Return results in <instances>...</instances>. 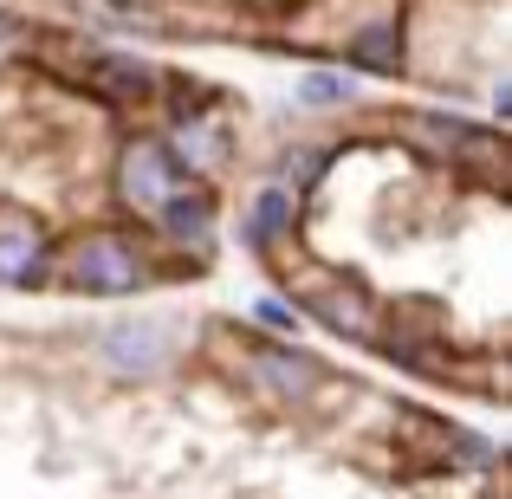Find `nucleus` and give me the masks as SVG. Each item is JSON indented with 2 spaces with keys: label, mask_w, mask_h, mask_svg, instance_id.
I'll list each match as a JSON object with an SVG mask.
<instances>
[{
  "label": "nucleus",
  "mask_w": 512,
  "mask_h": 499,
  "mask_svg": "<svg viewBox=\"0 0 512 499\" xmlns=\"http://www.w3.org/2000/svg\"><path fill=\"white\" fill-rule=\"evenodd\" d=\"M65 273H72V286H78V292L117 299V292H137L143 266H137V253H130L117 234H91V240H78V247H72Z\"/></svg>",
  "instance_id": "obj_1"
},
{
  "label": "nucleus",
  "mask_w": 512,
  "mask_h": 499,
  "mask_svg": "<svg viewBox=\"0 0 512 499\" xmlns=\"http://www.w3.org/2000/svg\"><path fill=\"white\" fill-rule=\"evenodd\" d=\"M163 337H169V325H156V318H117V325H104V337H98V357L124 376H150V370L169 363Z\"/></svg>",
  "instance_id": "obj_2"
},
{
  "label": "nucleus",
  "mask_w": 512,
  "mask_h": 499,
  "mask_svg": "<svg viewBox=\"0 0 512 499\" xmlns=\"http://www.w3.org/2000/svg\"><path fill=\"white\" fill-rule=\"evenodd\" d=\"M117 188H124L137 208H163V201L182 188V163L163 150V143H130L124 150V169H117Z\"/></svg>",
  "instance_id": "obj_3"
},
{
  "label": "nucleus",
  "mask_w": 512,
  "mask_h": 499,
  "mask_svg": "<svg viewBox=\"0 0 512 499\" xmlns=\"http://www.w3.org/2000/svg\"><path fill=\"white\" fill-rule=\"evenodd\" d=\"M286 221H292V195L286 188H266V195L247 208V240L253 247H273V240L286 234Z\"/></svg>",
  "instance_id": "obj_4"
},
{
  "label": "nucleus",
  "mask_w": 512,
  "mask_h": 499,
  "mask_svg": "<svg viewBox=\"0 0 512 499\" xmlns=\"http://www.w3.org/2000/svg\"><path fill=\"white\" fill-rule=\"evenodd\" d=\"M156 221H163L169 234H182V240H201L208 234V201H201L195 188H175L163 208H156Z\"/></svg>",
  "instance_id": "obj_5"
},
{
  "label": "nucleus",
  "mask_w": 512,
  "mask_h": 499,
  "mask_svg": "<svg viewBox=\"0 0 512 499\" xmlns=\"http://www.w3.org/2000/svg\"><path fill=\"white\" fill-rule=\"evenodd\" d=\"M299 104H312V111L357 104V78H344V72H305V78H299Z\"/></svg>",
  "instance_id": "obj_6"
},
{
  "label": "nucleus",
  "mask_w": 512,
  "mask_h": 499,
  "mask_svg": "<svg viewBox=\"0 0 512 499\" xmlns=\"http://www.w3.org/2000/svg\"><path fill=\"white\" fill-rule=\"evenodd\" d=\"M39 273V240L33 234H0V279H33Z\"/></svg>",
  "instance_id": "obj_7"
},
{
  "label": "nucleus",
  "mask_w": 512,
  "mask_h": 499,
  "mask_svg": "<svg viewBox=\"0 0 512 499\" xmlns=\"http://www.w3.org/2000/svg\"><path fill=\"white\" fill-rule=\"evenodd\" d=\"M98 78H104L111 91H124V98H143V91L156 85V78L143 72V65H130V59H98Z\"/></svg>",
  "instance_id": "obj_8"
},
{
  "label": "nucleus",
  "mask_w": 512,
  "mask_h": 499,
  "mask_svg": "<svg viewBox=\"0 0 512 499\" xmlns=\"http://www.w3.org/2000/svg\"><path fill=\"white\" fill-rule=\"evenodd\" d=\"M350 52H357L363 65H396V39H389V26H370V33H363Z\"/></svg>",
  "instance_id": "obj_9"
},
{
  "label": "nucleus",
  "mask_w": 512,
  "mask_h": 499,
  "mask_svg": "<svg viewBox=\"0 0 512 499\" xmlns=\"http://www.w3.org/2000/svg\"><path fill=\"white\" fill-rule=\"evenodd\" d=\"M260 376H266V383H279V389H305V383H312V363H279V357H266Z\"/></svg>",
  "instance_id": "obj_10"
},
{
  "label": "nucleus",
  "mask_w": 512,
  "mask_h": 499,
  "mask_svg": "<svg viewBox=\"0 0 512 499\" xmlns=\"http://www.w3.org/2000/svg\"><path fill=\"white\" fill-rule=\"evenodd\" d=\"M7 39H13V13H0V46H7Z\"/></svg>",
  "instance_id": "obj_11"
}]
</instances>
